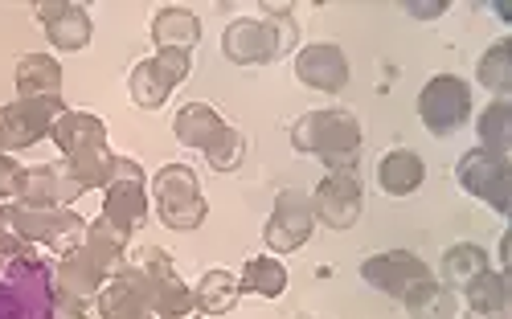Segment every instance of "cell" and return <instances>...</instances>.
I'll use <instances>...</instances> for the list:
<instances>
[{"label":"cell","mask_w":512,"mask_h":319,"mask_svg":"<svg viewBox=\"0 0 512 319\" xmlns=\"http://www.w3.org/2000/svg\"><path fill=\"white\" fill-rule=\"evenodd\" d=\"M87 221L74 209H41V205H0V250L9 254H37V246H50L66 254L82 242Z\"/></svg>","instance_id":"1"},{"label":"cell","mask_w":512,"mask_h":319,"mask_svg":"<svg viewBox=\"0 0 512 319\" xmlns=\"http://www.w3.org/2000/svg\"><path fill=\"white\" fill-rule=\"evenodd\" d=\"M54 144L66 156V172L82 189H107L115 152L107 148V123L91 111H62L54 123Z\"/></svg>","instance_id":"2"},{"label":"cell","mask_w":512,"mask_h":319,"mask_svg":"<svg viewBox=\"0 0 512 319\" xmlns=\"http://www.w3.org/2000/svg\"><path fill=\"white\" fill-rule=\"evenodd\" d=\"M361 123L345 107H324L308 111L291 127V148L316 156L328 164V172H357V152H361Z\"/></svg>","instance_id":"3"},{"label":"cell","mask_w":512,"mask_h":319,"mask_svg":"<svg viewBox=\"0 0 512 319\" xmlns=\"http://www.w3.org/2000/svg\"><path fill=\"white\" fill-rule=\"evenodd\" d=\"M54 266L41 254L0 250V319H54Z\"/></svg>","instance_id":"4"},{"label":"cell","mask_w":512,"mask_h":319,"mask_svg":"<svg viewBox=\"0 0 512 319\" xmlns=\"http://www.w3.org/2000/svg\"><path fill=\"white\" fill-rule=\"evenodd\" d=\"M173 131H177V140L185 148H197L213 172H234L246 156V140H242V131L230 127L218 111H213L209 103H185L173 119Z\"/></svg>","instance_id":"5"},{"label":"cell","mask_w":512,"mask_h":319,"mask_svg":"<svg viewBox=\"0 0 512 319\" xmlns=\"http://www.w3.org/2000/svg\"><path fill=\"white\" fill-rule=\"evenodd\" d=\"M152 197L168 230H197V225H205L209 205L201 197V180L189 164H164L152 176Z\"/></svg>","instance_id":"6"},{"label":"cell","mask_w":512,"mask_h":319,"mask_svg":"<svg viewBox=\"0 0 512 319\" xmlns=\"http://www.w3.org/2000/svg\"><path fill=\"white\" fill-rule=\"evenodd\" d=\"M418 119L426 123L431 135L447 140V135H455L472 119V86L459 74H435L418 95Z\"/></svg>","instance_id":"7"},{"label":"cell","mask_w":512,"mask_h":319,"mask_svg":"<svg viewBox=\"0 0 512 319\" xmlns=\"http://www.w3.org/2000/svg\"><path fill=\"white\" fill-rule=\"evenodd\" d=\"M103 221L119 225L123 234H132L136 225H144L148 217V180H144V168L127 156H115V168H111V180L103 189Z\"/></svg>","instance_id":"8"},{"label":"cell","mask_w":512,"mask_h":319,"mask_svg":"<svg viewBox=\"0 0 512 319\" xmlns=\"http://www.w3.org/2000/svg\"><path fill=\"white\" fill-rule=\"evenodd\" d=\"M140 270H144V295H148V307L156 319H189L197 311L193 287H185V279L173 270V258H168L160 246L144 250Z\"/></svg>","instance_id":"9"},{"label":"cell","mask_w":512,"mask_h":319,"mask_svg":"<svg viewBox=\"0 0 512 319\" xmlns=\"http://www.w3.org/2000/svg\"><path fill=\"white\" fill-rule=\"evenodd\" d=\"M361 279H365L369 287H377L381 295L406 303L418 287H426V283L435 279V270L426 266L418 254H410V250H390V254L365 258V262H361Z\"/></svg>","instance_id":"10"},{"label":"cell","mask_w":512,"mask_h":319,"mask_svg":"<svg viewBox=\"0 0 512 319\" xmlns=\"http://www.w3.org/2000/svg\"><path fill=\"white\" fill-rule=\"evenodd\" d=\"M193 70V58L189 54H177V50H164L156 58H144L136 62L132 78H127V90H132V103L144 107V111H156L168 103V95L189 78Z\"/></svg>","instance_id":"11"},{"label":"cell","mask_w":512,"mask_h":319,"mask_svg":"<svg viewBox=\"0 0 512 319\" xmlns=\"http://www.w3.org/2000/svg\"><path fill=\"white\" fill-rule=\"evenodd\" d=\"M316 230V209H312V197L304 189H283L275 197V209L267 217V230H263V242L271 254H291L300 250Z\"/></svg>","instance_id":"12"},{"label":"cell","mask_w":512,"mask_h":319,"mask_svg":"<svg viewBox=\"0 0 512 319\" xmlns=\"http://www.w3.org/2000/svg\"><path fill=\"white\" fill-rule=\"evenodd\" d=\"M455 180L463 185V193H472L476 201H484L488 209H496L500 217H508L512 209V176H508V160H496L480 148L463 152L455 164Z\"/></svg>","instance_id":"13"},{"label":"cell","mask_w":512,"mask_h":319,"mask_svg":"<svg viewBox=\"0 0 512 319\" xmlns=\"http://www.w3.org/2000/svg\"><path fill=\"white\" fill-rule=\"evenodd\" d=\"M62 111H66L62 103H46V99H13L9 107H0V152H21L41 144L54 131Z\"/></svg>","instance_id":"14"},{"label":"cell","mask_w":512,"mask_h":319,"mask_svg":"<svg viewBox=\"0 0 512 319\" xmlns=\"http://www.w3.org/2000/svg\"><path fill=\"white\" fill-rule=\"evenodd\" d=\"M222 54L234 66H267L283 54V37L275 17H238L222 33Z\"/></svg>","instance_id":"15"},{"label":"cell","mask_w":512,"mask_h":319,"mask_svg":"<svg viewBox=\"0 0 512 319\" xmlns=\"http://www.w3.org/2000/svg\"><path fill=\"white\" fill-rule=\"evenodd\" d=\"M312 197V209H316V221L332 225V230H353L361 221V205H365V193H361V180L357 172H328Z\"/></svg>","instance_id":"16"},{"label":"cell","mask_w":512,"mask_h":319,"mask_svg":"<svg viewBox=\"0 0 512 319\" xmlns=\"http://www.w3.org/2000/svg\"><path fill=\"white\" fill-rule=\"evenodd\" d=\"M99 299V315L103 319H156L144 295V270L140 262H123L115 275L103 283Z\"/></svg>","instance_id":"17"},{"label":"cell","mask_w":512,"mask_h":319,"mask_svg":"<svg viewBox=\"0 0 512 319\" xmlns=\"http://www.w3.org/2000/svg\"><path fill=\"white\" fill-rule=\"evenodd\" d=\"M295 78L312 90H324V95H340V90L349 86V58L332 41L304 45V50L295 54Z\"/></svg>","instance_id":"18"},{"label":"cell","mask_w":512,"mask_h":319,"mask_svg":"<svg viewBox=\"0 0 512 319\" xmlns=\"http://www.w3.org/2000/svg\"><path fill=\"white\" fill-rule=\"evenodd\" d=\"M111 279V270L87 250V246H70L66 254H58V266H54V287L58 295H70L78 303H87L91 295L103 291V283Z\"/></svg>","instance_id":"19"},{"label":"cell","mask_w":512,"mask_h":319,"mask_svg":"<svg viewBox=\"0 0 512 319\" xmlns=\"http://www.w3.org/2000/svg\"><path fill=\"white\" fill-rule=\"evenodd\" d=\"M37 21L46 29V37L58 45L62 54H78L91 45V13L74 5V0H46V5H37Z\"/></svg>","instance_id":"20"},{"label":"cell","mask_w":512,"mask_h":319,"mask_svg":"<svg viewBox=\"0 0 512 319\" xmlns=\"http://www.w3.org/2000/svg\"><path fill=\"white\" fill-rule=\"evenodd\" d=\"M82 193L87 189H82L66 168L37 164V168H25L17 201L21 205H41V209H70V201H78Z\"/></svg>","instance_id":"21"},{"label":"cell","mask_w":512,"mask_h":319,"mask_svg":"<svg viewBox=\"0 0 512 319\" xmlns=\"http://www.w3.org/2000/svg\"><path fill=\"white\" fill-rule=\"evenodd\" d=\"M422 180H426V164H422V156L414 148H394L377 164V185H381V193H390V197L418 193Z\"/></svg>","instance_id":"22"},{"label":"cell","mask_w":512,"mask_h":319,"mask_svg":"<svg viewBox=\"0 0 512 319\" xmlns=\"http://www.w3.org/2000/svg\"><path fill=\"white\" fill-rule=\"evenodd\" d=\"M17 95L62 103V66L50 54H25L17 62Z\"/></svg>","instance_id":"23"},{"label":"cell","mask_w":512,"mask_h":319,"mask_svg":"<svg viewBox=\"0 0 512 319\" xmlns=\"http://www.w3.org/2000/svg\"><path fill=\"white\" fill-rule=\"evenodd\" d=\"M152 41H156V54L164 50H177V54H193V45L201 41V21L189 9L168 5L152 17Z\"/></svg>","instance_id":"24"},{"label":"cell","mask_w":512,"mask_h":319,"mask_svg":"<svg viewBox=\"0 0 512 319\" xmlns=\"http://www.w3.org/2000/svg\"><path fill=\"white\" fill-rule=\"evenodd\" d=\"M480 152L496 156V160H508L512 152V103L508 99H492L484 111H480Z\"/></svg>","instance_id":"25"},{"label":"cell","mask_w":512,"mask_h":319,"mask_svg":"<svg viewBox=\"0 0 512 319\" xmlns=\"http://www.w3.org/2000/svg\"><path fill=\"white\" fill-rule=\"evenodd\" d=\"M238 295H242V287H238V279L230 275V270H205L201 283L193 287V303H197L201 315H226V311H234Z\"/></svg>","instance_id":"26"},{"label":"cell","mask_w":512,"mask_h":319,"mask_svg":"<svg viewBox=\"0 0 512 319\" xmlns=\"http://www.w3.org/2000/svg\"><path fill=\"white\" fill-rule=\"evenodd\" d=\"M484 270H492V266H488V254H484L480 246H472V242H459V246H451V250L443 254L447 291H463L472 279H480Z\"/></svg>","instance_id":"27"},{"label":"cell","mask_w":512,"mask_h":319,"mask_svg":"<svg viewBox=\"0 0 512 319\" xmlns=\"http://www.w3.org/2000/svg\"><path fill=\"white\" fill-rule=\"evenodd\" d=\"M127 238H132V234H123L119 230V225H111V221H87V234H82V246H87L107 270H111V275H115V270L123 266V254H127Z\"/></svg>","instance_id":"28"},{"label":"cell","mask_w":512,"mask_h":319,"mask_svg":"<svg viewBox=\"0 0 512 319\" xmlns=\"http://www.w3.org/2000/svg\"><path fill=\"white\" fill-rule=\"evenodd\" d=\"M476 74H480V86H488L496 99H508L512 95V41L508 37H500V41L488 45L480 66H476Z\"/></svg>","instance_id":"29"},{"label":"cell","mask_w":512,"mask_h":319,"mask_svg":"<svg viewBox=\"0 0 512 319\" xmlns=\"http://www.w3.org/2000/svg\"><path fill=\"white\" fill-rule=\"evenodd\" d=\"M463 295H467L472 315H504V307H508V275L504 270H484L480 279H472L463 287Z\"/></svg>","instance_id":"30"},{"label":"cell","mask_w":512,"mask_h":319,"mask_svg":"<svg viewBox=\"0 0 512 319\" xmlns=\"http://www.w3.org/2000/svg\"><path fill=\"white\" fill-rule=\"evenodd\" d=\"M238 287L250 291V295H259V299H279L287 291V266L279 258H250Z\"/></svg>","instance_id":"31"},{"label":"cell","mask_w":512,"mask_h":319,"mask_svg":"<svg viewBox=\"0 0 512 319\" xmlns=\"http://www.w3.org/2000/svg\"><path fill=\"white\" fill-rule=\"evenodd\" d=\"M402 307L410 311V319H455V295H451L439 279H431L426 287H418Z\"/></svg>","instance_id":"32"},{"label":"cell","mask_w":512,"mask_h":319,"mask_svg":"<svg viewBox=\"0 0 512 319\" xmlns=\"http://www.w3.org/2000/svg\"><path fill=\"white\" fill-rule=\"evenodd\" d=\"M21 176H25V168H21L9 152H0V201H17V193H21Z\"/></svg>","instance_id":"33"},{"label":"cell","mask_w":512,"mask_h":319,"mask_svg":"<svg viewBox=\"0 0 512 319\" xmlns=\"http://www.w3.org/2000/svg\"><path fill=\"white\" fill-rule=\"evenodd\" d=\"M406 13H410V17H422V21H431V17H443V13H447V0H410Z\"/></svg>","instance_id":"34"},{"label":"cell","mask_w":512,"mask_h":319,"mask_svg":"<svg viewBox=\"0 0 512 319\" xmlns=\"http://www.w3.org/2000/svg\"><path fill=\"white\" fill-rule=\"evenodd\" d=\"M54 319H87V311H82V303H78V299L58 295V299H54Z\"/></svg>","instance_id":"35"}]
</instances>
